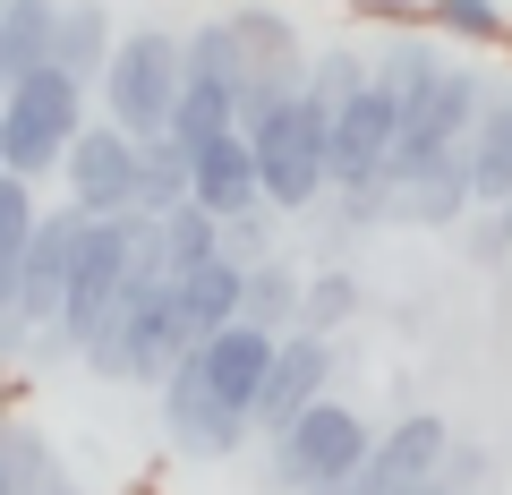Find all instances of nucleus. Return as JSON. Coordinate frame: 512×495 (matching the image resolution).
Returning <instances> with one entry per match:
<instances>
[{"label":"nucleus","instance_id":"obj_24","mask_svg":"<svg viewBox=\"0 0 512 495\" xmlns=\"http://www.w3.org/2000/svg\"><path fill=\"white\" fill-rule=\"evenodd\" d=\"M154 231H163V274H171V282H180L188 265L222 257V214H205L197 197H188V205H171V214H154Z\"/></svg>","mask_w":512,"mask_h":495},{"label":"nucleus","instance_id":"obj_12","mask_svg":"<svg viewBox=\"0 0 512 495\" xmlns=\"http://www.w3.org/2000/svg\"><path fill=\"white\" fill-rule=\"evenodd\" d=\"M325 385H333V350H325V333H308V325L282 333V342H274V367H265V385H256V402H248V427L282 436V427H291Z\"/></svg>","mask_w":512,"mask_h":495},{"label":"nucleus","instance_id":"obj_27","mask_svg":"<svg viewBox=\"0 0 512 495\" xmlns=\"http://www.w3.org/2000/svg\"><path fill=\"white\" fill-rule=\"evenodd\" d=\"M359 86H367V60H359V43H333V52H316V60H308V86H299V94H308V103L333 120L342 103H359Z\"/></svg>","mask_w":512,"mask_h":495},{"label":"nucleus","instance_id":"obj_7","mask_svg":"<svg viewBox=\"0 0 512 495\" xmlns=\"http://www.w3.org/2000/svg\"><path fill=\"white\" fill-rule=\"evenodd\" d=\"M367 453H376V427L350 402H325V393H316V402L274 436V478L282 487H316V478L350 470V461H367Z\"/></svg>","mask_w":512,"mask_h":495},{"label":"nucleus","instance_id":"obj_14","mask_svg":"<svg viewBox=\"0 0 512 495\" xmlns=\"http://www.w3.org/2000/svg\"><path fill=\"white\" fill-rule=\"evenodd\" d=\"M274 342H282V333H265V325H248V316H231L222 333H205V342H197L205 385H214L231 410H248L256 385H265V367H274Z\"/></svg>","mask_w":512,"mask_h":495},{"label":"nucleus","instance_id":"obj_15","mask_svg":"<svg viewBox=\"0 0 512 495\" xmlns=\"http://www.w3.org/2000/svg\"><path fill=\"white\" fill-rule=\"evenodd\" d=\"M188 197L205 205V214H248V205H265V188H256V146H248V129H222V137H205L197 146V188Z\"/></svg>","mask_w":512,"mask_h":495},{"label":"nucleus","instance_id":"obj_29","mask_svg":"<svg viewBox=\"0 0 512 495\" xmlns=\"http://www.w3.org/2000/svg\"><path fill=\"white\" fill-rule=\"evenodd\" d=\"M427 26L470 35V43H504V9H495V0H436V9H427Z\"/></svg>","mask_w":512,"mask_h":495},{"label":"nucleus","instance_id":"obj_37","mask_svg":"<svg viewBox=\"0 0 512 495\" xmlns=\"http://www.w3.org/2000/svg\"><path fill=\"white\" fill-rule=\"evenodd\" d=\"M402 495H436V478H427V487H402Z\"/></svg>","mask_w":512,"mask_h":495},{"label":"nucleus","instance_id":"obj_18","mask_svg":"<svg viewBox=\"0 0 512 495\" xmlns=\"http://www.w3.org/2000/svg\"><path fill=\"white\" fill-rule=\"evenodd\" d=\"M444 444H453V436H444V419H436V410L402 419L393 436H376V453H367V461H376V487H384V495L427 487V478H436V461H444Z\"/></svg>","mask_w":512,"mask_h":495},{"label":"nucleus","instance_id":"obj_28","mask_svg":"<svg viewBox=\"0 0 512 495\" xmlns=\"http://www.w3.org/2000/svg\"><path fill=\"white\" fill-rule=\"evenodd\" d=\"M359 316V282L350 274H316L308 291H299V325L308 333H333V325H350Z\"/></svg>","mask_w":512,"mask_h":495},{"label":"nucleus","instance_id":"obj_1","mask_svg":"<svg viewBox=\"0 0 512 495\" xmlns=\"http://www.w3.org/2000/svg\"><path fill=\"white\" fill-rule=\"evenodd\" d=\"M77 129H86V86H77L60 60L9 77V103H0V163L18 171V180H43V171L69 154Z\"/></svg>","mask_w":512,"mask_h":495},{"label":"nucleus","instance_id":"obj_23","mask_svg":"<svg viewBox=\"0 0 512 495\" xmlns=\"http://www.w3.org/2000/svg\"><path fill=\"white\" fill-rule=\"evenodd\" d=\"M299 291H308V282H299L282 257H256V265H248V282H239V316H248V325H265V333H291Z\"/></svg>","mask_w":512,"mask_h":495},{"label":"nucleus","instance_id":"obj_4","mask_svg":"<svg viewBox=\"0 0 512 495\" xmlns=\"http://www.w3.org/2000/svg\"><path fill=\"white\" fill-rule=\"evenodd\" d=\"M171 103H180V35L163 26H137V35L111 43V69H103V120H120L137 146L171 129Z\"/></svg>","mask_w":512,"mask_h":495},{"label":"nucleus","instance_id":"obj_6","mask_svg":"<svg viewBox=\"0 0 512 495\" xmlns=\"http://www.w3.org/2000/svg\"><path fill=\"white\" fill-rule=\"evenodd\" d=\"M231 52H239V129H256L274 103H291L308 86V52H299V26L282 9H231Z\"/></svg>","mask_w":512,"mask_h":495},{"label":"nucleus","instance_id":"obj_26","mask_svg":"<svg viewBox=\"0 0 512 495\" xmlns=\"http://www.w3.org/2000/svg\"><path fill=\"white\" fill-rule=\"evenodd\" d=\"M0 461H9V487L18 495H77L69 470L52 461V444H43L35 427H0Z\"/></svg>","mask_w":512,"mask_h":495},{"label":"nucleus","instance_id":"obj_33","mask_svg":"<svg viewBox=\"0 0 512 495\" xmlns=\"http://www.w3.org/2000/svg\"><path fill=\"white\" fill-rule=\"evenodd\" d=\"M504 248H512V197H504V222H495V231L478 239V257H504Z\"/></svg>","mask_w":512,"mask_h":495},{"label":"nucleus","instance_id":"obj_3","mask_svg":"<svg viewBox=\"0 0 512 495\" xmlns=\"http://www.w3.org/2000/svg\"><path fill=\"white\" fill-rule=\"evenodd\" d=\"M128 265H137V214H86L77 231V257H69V291H60V325L43 333L52 350H86V333L111 316Z\"/></svg>","mask_w":512,"mask_h":495},{"label":"nucleus","instance_id":"obj_30","mask_svg":"<svg viewBox=\"0 0 512 495\" xmlns=\"http://www.w3.org/2000/svg\"><path fill=\"white\" fill-rule=\"evenodd\" d=\"M478 478H487V453H478V444H444L436 495H478Z\"/></svg>","mask_w":512,"mask_h":495},{"label":"nucleus","instance_id":"obj_16","mask_svg":"<svg viewBox=\"0 0 512 495\" xmlns=\"http://www.w3.org/2000/svg\"><path fill=\"white\" fill-rule=\"evenodd\" d=\"M35 180H18V171H0V350H18L35 342L18 316V257H26V239H35Z\"/></svg>","mask_w":512,"mask_h":495},{"label":"nucleus","instance_id":"obj_13","mask_svg":"<svg viewBox=\"0 0 512 495\" xmlns=\"http://www.w3.org/2000/svg\"><path fill=\"white\" fill-rule=\"evenodd\" d=\"M478 111H487V77L461 69V60H444V77L402 111V146H461V137L478 129Z\"/></svg>","mask_w":512,"mask_h":495},{"label":"nucleus","instance_id":"obj_36","mask_svg":"<svg viewBox=\"0 0 512 495\" xmlns=\"http://www.w3.org/2000/svg\"><path fill=\"white\" fill-rule=\"evenodd\" d=\"M0 495H18V487H9V461H0Z\"/></svg>","mask_w":512,"mask_h":495},{"label":"nucleus","instance_id":"obj_32","mask_svg":"<svg viewBox=\"0 0 512 495\" xmlns=\"http://www.w3.org/2000/svg\"><path fill=\"white\" fill-rule=\"evenodd\" d=\"M299 495H384V487H376V461H350V470L316 478V487H299Z\"/></svg>","mask_w":512,"mask_h":495},{"label":"nucleus","instance_id":"obj_34","mask_svg":"<svg viewBox=\"0 0 512 495\" xmlns=\"http://www.w3.org/2000/svg\"><path fill=\"white\" fill-rule=\"evenodd\" d=\"M376 9H419V18H427V9H436V0H376Z\"/></svg>","mask_w":512,"mask_h":495},{"label":"nucleus","instance_id":"obj_5","mask_svg":"<svg viewBox=\"0 0 512 495\" xmlns=\"http://www.w3.org/2000/svg\"><path fill=\"white\" fill-rule=\"evenodd\" d=\"M461 205H470V154L461 146H402L393 137V163H384V180L367 188L350 214H384V222H461Z\"/></svg>","mask_w":512,"mask_h":495},{"label":"nucleus","instance_id":"obj_17","mask_svg":"<svg viewBox=\"0 0 512 495\" xmlns=\"http://www.w3.org/2000/svg\"><path fill=\"white\" fill-rule=\"evenodd\" d=\"M239 282H248V265L239 257H205V265H188L180 282H171V299H180V333H188V350L205 342V333H222L239 316Z\"/></svg>","mask_w":512,"mask_h":495},{"label":"nucleus","instance_id":"obj_38","mask_svg":"<svg viewBox=\"0 0 512 495\" xmlns=\"http://www.w3.org/2000/svg\"><path fill=\"white\" fill-rule=\"evenodd\" d=\"M0 171H9V163H0Z\"/></svg>","mask_w":512,"mask_h":495},{"label":"nucleus","instance_id":"obj_11","mask_svg":"<svg viewBox=\"0 0 512 495\" xmlns=\"http://www.w3.org/2000/svg\"><path fill=\"white\" fill-rule=\"evenodd\" d=\"M77 231H86L77 205L35 214V239H26V257H18V316H26V333H52V325H60V291H69Z\"/></svg>","mask_w":512,"mask_h":495},{"label":"nucleus","instance_id":"obj_10","mask_svg":"<svg viewBox=\"0 0 512 495\" xmlns=\"http://www.w3.org/2000/svg\"><path fill=\"white\" fill-rule=\"evenodd\" d=\"M154 393H163V427L180 436V453H197V461L239 453V436H248V410H231L214 385H205V359H197V350H180V359H171V376H163Z\"/></svg>","mask_w":512,"mask_h":495},{"label":"nucleus","instance_id":"obj_25","mask_svg":"<svg viewBox=\"0 0 512 495\" xmlns=\"http://www.w3.org/2000/svg\"><path fill=\"white\" fill-rule=\"evenodd\" d=\"M367 77H376V86H384L393 103L410 111V103H419V94L444 77V52H436V43H410V35H393L376 60H367Z\"/></svg>","mask_w":512,"mask_h":495},{"label":"nucleus","instance_id":"obj_21","mask_svg":"<svg viewBox=\"0 0 512 495\" xmlns=\"http://www.w3.org/2000/svg\"><path fill=\"white\" fill-rule=\"evenodd\" d=\"M188 188H197V154L180 137H146L137 146V214H171V205H188Z\"/></svg>","mask_w":512,"mask_h":495},{"label":"nucleus","instance_id":"obj_20","mask_svg":"<svg viewBox=\"0 0 512 495\" xmlns=\"http://www.w3.org/2000/svg\"><path fill=\"white\" fill-rule=\"evenodd\" d=\"M470 197L504 205L512 197V94H487V111H478V129H470Z\"/></svg>","mask_w":512,"mask_h":495},{"label":"nucleus","instance_id":"obj_22","mask_svg":"<svg viewBox=\"0 0 512 495\" xmlns=\"http://www.w3.org/2000/svg\"><path fill=\"white\" fill-rule=\"evenodd\" d=\"M52 35H60V0H0V60H9V77L43 69Z\"/></svg>","mask_w":512,"mask_h":495},{"label":"nucleus","instance_id":"obj_8","mask_svg":"<svg viewBox=\"0 0 512 495\" xmlns=\"http://www.w3.org/2000/svg\"><path fill=\"white\" fill-rule=\"evenodd\" d=\"M393 137H402V103L367 77L359 86V103H342L333 111V137H325V180L342 188L350 205L367 197V188L384 180V163H393Z\"/></svg>","mask_w":512,"mask_h":495},{"label":"nucleus","instance_id":"obj_19","mask_svg":"<svg viewBox=\"0 0 512 495\" xmlns=\"http://www.w3.org/2000/svg\"><path fill=\"white\" fill-rule=\"evenodd\" d=\"M111 9L103 0H60V35H52V60L77 77V86H103V69H111Z\"/></svg>","mask_w":512,"mask_h":495},{"label":"nucleus","instance_id":"obj_9","mask_svg":"<svg viewBox=\"0 0 512 495\" xmlns=\"http://www.w3.org/2000/svg\"><path fill=\"white\" fill-rule=\"evenodd\" d=\"M60 171H69L77 214H137V137L120 120H86L60 154Z\"/></svg>","mask_w":512,"mask_h":495},{"label":"nucleus","instance_id":"obj_31","mask_svg":"<svg viewBox=\"0 0 512 495\" xmlns=\"http://www.w3.org/2000/svg\"><path fill=\"white\" fill-rule=\"evenodd\" d=\"M222 257H239V265L274 257V239H265V205H248V214H231V222H222Z\"/></svg>","mask_w":512,"mask_h":495},{"label":"nucleus","instance_id":"obj_2","mask_svg":"<svg viewBox=\"0 0 512 495\" xmlns=\"http://www.w3.org/2000/svg\"><path fill=\"white\" fill-rule=\"evenodd\" d=\"M325 137H333V120L308 103V94L274 103V111L248 129V146H256V188H265L274 214H308V205L333 188V180H325Z\"/></svg>","mask_w":512,"mask_h":495},{"label":"nucleus","instance_id":"obj_35","mask_svg":"<svg viewBox=\"0 0 512 495\" xmlns=\"http://www.w3.org/2000/svg\"><path fill=\"white\" fill-rule=\"evenodd\" d=\"M0 103H9V60H0Z\"/></svg>","mask_w":512,"mask_h":495}]
</instances>
